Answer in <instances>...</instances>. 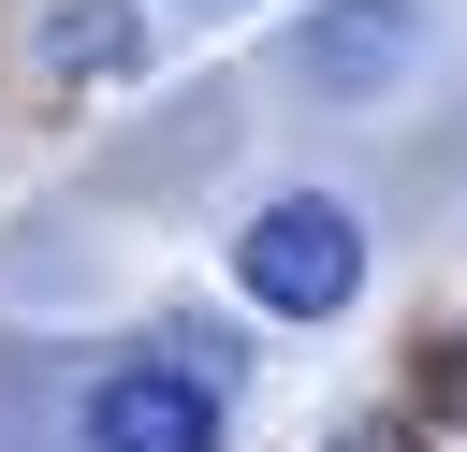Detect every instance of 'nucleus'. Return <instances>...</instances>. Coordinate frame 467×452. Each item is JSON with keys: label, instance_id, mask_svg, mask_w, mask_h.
I'll use <instances>...</instances> for the list:
<instances>
[{"label": "nucleus", "instance_id": "nucleus-1", "mask_svg": "<svg viewBox=\"0 0 467 452\" xmlns=\"http://www.w3.org/2000/svg\"><path fill=\"white\" fill-rule=\"evenodd\" d=\"M234 292H248L263 321H336V306L365 292V219H350L336 190H277V204L234 233Z\"/></svg>", "mask_w": 467, "mask_h": 452}, {"label": "nucleus", "instance_id": "nucleus-2", "mask_svg": "<svg viewBox=\"0 0 467 452\" xmlns=\"http://www.w3.org/2000/svg\"><path fill=\"white\" fill-rule=\"evenodd\" d=\"M234 437V379L190 350H131L88 379V452H219Z\"/></svg>", "mask_w": 467, "mask_h": 452}, {"label": "nucleus", "instance_id": "nucleus-3", "mask_svg": "<svg viewBox=\"0 0 467 452\" xmlns=\"http://www.w3.org/2000/svg\"><path fill=\"white\" fill-rule=\"evenodd\" d=\"M409 58H423V0H306L292 15V87H321V102H365Z\"/></svg>", "mask_w": 467, "mask_h": 452}, {"label": "nucleus", "instance_id": "nucleus-4", "mask_svg": "<svg viewBox=\"0 0 467 452\" xmlns=\"http://www.w3.org/2000/svg\"><path fill=\"white\" fill-rule=\"evenodd\" d=\"M131 58H146V15H131V0H58V15H44V73H58V87H117Z\"/></svg>", "mask_w": 467, "mask_h": 452}, {"label": "nucleus", "instance_id": "nucleus-5", "mask_svg": "<svg viewBox=\"0 0 467 452\" xmlns=\"http://www.w3.org/2000/svg\"><path fill=\"white\" fill-rule=\"evenodd\" d=\"M321 452H423V423H336Z\"/></svg>", "mask_w": 467, "mask_h": 452}, {"label": "nucleus", "instance_id": "nucleus-6", "mask_svg": "<svg viewBox=\"0 0 467 452\" xmlns=\"http://www.w3.org/2000/svg\"><path fill=\"white\" fill-rule=\"evenodd\" d=\"M438 394H452V423H467V335H452V350H438Z\"/></svg>", "mask_w": 467, "mask_h": 452}]
</instances>
